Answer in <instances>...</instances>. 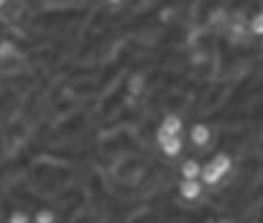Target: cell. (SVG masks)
Wrapping results in <instances>:
<instances>
[{
	"mask_svg": "<svg viewBox=\"0 0 263 223\" xmlns=\"http://www.w3.org/2000/svg\"><path fill=\"white\" fill-rule=\"evenodd\" d=\"M263 50V48H260ZM253 82L245 87L234 74L216 76V100L205 110L211 116V145H227L234 171L227 178L234 184L208 199V215L218 223H263V60L250 63Z\"/></svg>",
	"mask_w": 263,
	"mask_h": 223,
	"instance_id": "obj_1",
	"label": "cell"
},
{
	"mask_svg": "<svg viewBox=\"0 0 263 223\" xmlns=\"http://www.w3.org/2000/svg\"><path fill=\"white\" fill-rule=\"evenodd\" d=\"M232 171H234V158H232V152L216 150L213 158H211V160L203 166V171H200V181H203V187L213 189V187H218V184H224L227 176H229Z\"/></svg>",
	"mask_w": 263,
	"mask_h": 223,
	"instance_id": "obj_2",
	"label": "cell"
},
{
	"mask_svg": "<svg viewBox=\"0 0 263 223\" xmlns=\"http://www.w3.org/2000/svg\"><path fill=\"white\" fill-rule=\"evenodd\" d=\"M203 181L200 178H182V181L177 184V194H179V199L182 202H187V205H192V202H200L203 199Z\"/></svg>",
	"mask_w": 263,
	"mask_h": 223,
	"instance_id": "obj_3",
	"label": "cell"
},
{
	"mask_svg": "<svg viewBox=\"0 0 263 223\" xmlns=\"http://www.w3.org/2000/svg\"><path fill=\"white\" fill-rule=\"evenodd\" d=\"M211 137H213V131H211V124H205V121H195L192 126H190V142L195 145V147H208V142H211Z\"/></svg>",
	"mask_w": 263,
	"mask_h": 223,
	"instance_id": "obj_4",
	"label": "cell"
},
{
	"mask_svg": "<svg viewBox=\"0 0 263 223\" xmlns=\"http://www.w3.org/2000/svg\"><path fill=\"white\" fill-rule=\"evenodd\" d=\"M182 150H184V139H182V134H174V137H171L168 142H163V145H161V152L166 155V158H179Z\"/></svg>",
	"mask_w": 263,
	"mask_h": 223,
	"instance_id": "obj_5",
	"label": "cell"
},
{
	"mask_svg": "<svg viewBox=\"0 0 263 223\" xmlns=\"http://www.w3.org/2000/svg\"><path fill=\"white\" fill-rule=\"evenodd\" d=\"M158 126H163L168 134H182L184 121H182V116H179V113H163V118H161V124H158Z\"/></svg>",
	"mask_w": 263,
	"mask_h": 223,
	"instance_id": "obj_6",
	"label": "cell"
},
{
	"mask_svg": "<svg viewBox=\"0 0 263 223\" xmlns=\"http://www.w3.org/2000/svg\"><path fill=\"white\" fill-rule=\"evenodd\" d=\"M200 171H203V163L195 160V158H187L179 166V176L182 178H200Z\"/></svg>",
	"mask_w": 263,
	"mask_h": 223,
	"instance_id": "obj_7",
	"label": "cell"
},
{
	"mask_svg": "<svg viewBox=\"0 0 263 223\" xmlns=\"http://www.w3.org/2000/svg\"><path fill=\"white\" fill-rule=\"evenodd\" d=\"M248 29H250V34H253V37H258V39L263 37V11H258L255 16H250V18H248Z\"/></svg>",
	"mask_w": 263,
	"mask_h": 223,
	"instance_id": "obj_8",
	"label": "cell"
},
{
	"mask_svg": "<svg viewBox=\"0 0 263 223\" xmlns=\"http://www.w3.org/2000/svg\"><path fill=\"white\" fill-rule=\"evenodd\" d=\"M16 55H18V48H16L11 39L0 42V60H8V58H16Z\"/></svg>",
	"mask_w": 263,
	"mask_h": 223,
	"instance_id": "obj_9",
	"label": "cell"
},
{
	"mask_svg": "<svg viewBox=\"0 0 263 223\" xmlns=\"http://www.w3.org/2000/svg\"><path fill=\"white\" fill-rule=\"evenodd\" d=\"M34 223H55V213L53 210H37L34 213Z\"/></svg>",
	"mask_w": 263,
	"mask_h": 223,
	"instance_id": "obj_10",
	"label": "cell"
},
{
	"mask_svg": "<svg viewBox=\"0 0 263 223\" xmlns=\"http://www.w3.org/2000/svg\"><path fill=\"white\" fill-rule=\"evenodd\" d=\"M8 223H29V215L24 210H13L11 218H8Z\"/></svg>",
	"mask_w": 263,
	"mask_h": 223,
	"instance_id": "obj_11",
	"label": "cell"
},
{
	"mask_svg": "<svg viewBox=\"0 0 263 223\" xmlns=\"http://www.w3.org/2000/svg\"><path fill=\"white\" fill-rule=\"evenodd\" d=\"M142 82H145V76H135V79H132V84H129V89H132V95H137V92H140V87H142Z\"/></svg>",
	"mask_w": 263,
	"mask_h": 223,
	"instance_id": "obj_12",
	"label": "cell"
},
{
	"mask_svg": "<svg viewBox=\"0 0 263 223\" xmlns=\"http://www.w3.org/2000/svg\"><path fill=\"white\" fill-rule=\"evenodd\" d=\"M3 6H6V0H0V8H3Z\"/></svg>",
	"mask_w": 263,
	"mask_h": 223,
	"instance_id": "obj_13",
	"label": "cell"
}]
</instances>
